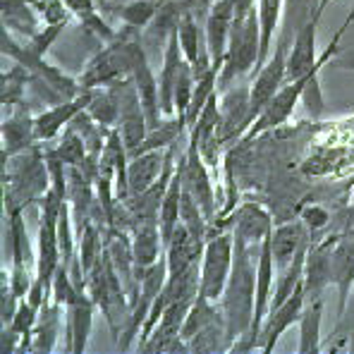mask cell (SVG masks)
Masks as SVG:
<instances>
[{
	"label": "cell",
	"instance_id": "17",
	"mask_svg": "<svg viewBox=\"0 0 354 354\" xmlns=\"http://www.w3.org/2000/svg\"><path fill=\"white\" fill-rule=\"evenodd\" d=\"M316 29H319V19L309 17L301 24V29L297 31L295 44L288 53V82L311 75L316 70V65H319V55H316Z\"/></svg>",
	"mask_w": 354,
	"mask_h": 354
},
{
	"label": "cell",
	"instance_id": "39",
	"mask_svg": "<svg viewBox=\"0 0 354 354\" xmlns=\"http://www.w3.org/2000/svg\"><path fill=\"white\" fill-rule=\"evenodd\" d=\"M354 22V5H352V10H350V15H347V19H345V22H342V27L340 29H337V34L335 36H333V39H337V41H340L342 39V36H345V31H347V27H350V24Z\"/></svg>",
	"mask_w": 354,
	"mask_h": 354
},
{
	"label": "cell",
	"instance_id": "9",
	"mask_svg": "<svg viewBox=\"0 0 354 354\" xmlns=\"http://www.w3.org/2000/svg\"><path fill=\"white\" fill-rule=\"evenodd\" d=\"M306 82H309V75L301 77V80L285 82V84L280 86V91L270 98V103L261 111V115L249 124V129L244 132L242 139H254V137H259V134L268 132V129L280 127V124L288 122L290 115L295 113V106L301 101V96H304Z\"/></svg>",
	"mask_w": 354,
	"mask_h": 354
},
{
	"label": "cell",
	"instance_id": "29",
	"mask_svg": "<svg viewBox=\"0 0 354 354\" xmlns=\"http://www.w3.org/2000/svg\"><path fill=\"white\" fill-rule=\"evenodd\" d=\"M321 324H324V299L309 301L299 319V354H316L321 350Z\"/></svg>",
	"mask_w": 354,
	"mask_h": 354
},
{
	"label": "cell",
	"instance_id": "16",
	"mask_svg": "<svg viewBox=\"0 0 354 354\" xmlns=\"http://www.w3.org/2000/svg\"><path fill=\"white\" fill-rule=\"evenodd\" d=\"M88 98H91V88H86L84 93H80L77 98H70V101L55 103L53 108L44 111L41 115L34 118V134L36 142H50L55 139L67 124L72 122L82 111H86Z\"/></svg>",
	"mask_w": 354,
	"mask_h": 354
},
{
	"label": "cell",
	"instance_id": "13",
	"mask_svg": "<svg viewBox=\"0 0 354 354\" xmlns=\"http://www.w3.org/2000/svg\"><path fill=\"white\" fill-rule=\"evenodd\" d=\"M337 237H326L319 244H309L304 259V292L306 301L321 299L324 290L333 285V247Z\"/></svg>",
	"mask_w": 354,
	"mask_h": 354
},
{
	"label": "cell",
	"instance_id": "30",
	"mask_svg": "<svg viewBox=\"0 0 354 354\" xmlns=\"http://www.w3.org/2000/svg\"><path fill=\"white\" fill-rule=\"evenodd\" d=\"M86 113L96 120L101 127L111 129V127H118L120 124V103H118V96L111 91V88H91V98H88V106H86Z\"/></svg>",
	"mask_w": 354,
	"mask_h": 354
},
{
	"label": "cell",
	"instance_id": "25",
	"mask_svg": "<svg viewBox=\"0 0 354 354\" xmlns=\"http://www.w3.org/2000/svg\"><path fill=\"white\" fill-rule=\"evenodd\" d=\"M60 304H55L53 299H46V304L39 311V321H36L34 330H31V352L48 354L53 352L55 340H58V328H60Z\"/></svg>",
	"mask_w": 354,
	"mask_h": 354
},
{
	"label": "cell",
	"instance_id": "33",
	"mask_svg": "<svg viewBox=\"0 0 354 354\" xmlns=\"http://www.w3.org/2000/svg\"><path fill=\"white\" fill-rule=\"evenodd\" d=\"M82 295H84V292L77 288L75 278L70 275V268L62 263L60 268L55 270L53 283H50V299H53L55 304H60V306H70V304H75Z\"/></svg>",
	"mask_w": 354,
	"mask_h": 354
},
{
	"label": "cell",
	"instance_id": "24",
	"mask_svg": "<svg viewBox=\"0 0 354 354\" xmlns=\"http://www.w3.org/2000/svg\"><path fill=\"white\" fill-rule=\"evenodd\" d=\"M36 144L34 134V118L22 106H15V113L3 122V153L15 156L31 149Z\"/></svg>",
	"mask_w": 354,
	"mask_h": 354
},
{
	"label": "cell",
	"instance_id": "19",
	"mask_svg": "<svg viewBox=\"0 0 354 354\" xmlns=\"http://www.w3.org/2000/svg\"><path fill=\"white\" fill-rule=\"evenodd\" d=\"M270 232H273V221L261 204L244 201L242 206L235 208V230H232L235 239H242L244 244L254 249L261 247L263 239L270 237Z\"/></svg>",
	"mask_w": 354,
	"mask_h": 354
},
{
	"label": "cell",
	"instance_id": "35",
	"mask_svg": "<svg viewBox=\"0 0 354 354\" xmlns=\"http://www.w3.org/2000/svg\"><path fill=\"white\" fill-rule=\"evenodd\" d=\"M299 218L304 221V225L309 227L311 232H319V230H324V227L328 225V221H330V213H328L326 208L319 206V204H309V206L301 208Z\"/></svg>",
	"mask_w": 354,
	"mask_h": 354
},
{
	"label": "cell",
	"instance_id": "38",
	"mask_svg": "<svg viewBox=\"0 0 354 354\" xmlns=\"http://www.w3.org/2000/svg\"><path fill=\"white\" fill-rule=\"evenodd\" d=\"M335 3V0H319V3H316V10H314V15H311V17H316L321 22V17H324V12L328 10V5H333Z\"/></svg>",
	"mask_w": 354,
	"mask_h": 354
},
{
	"label": "cell",
	"instance_id": "5",
	"mask_svg": "<svg viewBox=\"0 0 354 354\" xmlns=\"http://www.w3.org/2000/svg\"><path fill=\"white\" fill-rule=\"evenodd\" d=\"M232 261H235V237L221 235L208 237L201 257V295L211 301H221L225 285L232 273Z\"/></svg>",
	"mask_w": 354,
	"mask_h": 354
},
{
	"label": "cell",
	"instance_id": "7",
	"mask_svg": "<svg viewBox=\"0 0 354 354\" xmlns=\"http://www.w3.org/2000/svg\"><path fill=\"white\" fill-rule=\"evenodd\" d=\"M177 165H180L185 189L194 196L196 204L201 206V211L206 213L208 223H211L213 218H216V189H213L211 175H208V163L204 160V156H201L199 144L189 139L185 158Z\"/></svg>",
	"mask_w": 354,
	"mask_h": 354
},
{
	"label": "cell",
	"instance_id": "10",
	"mask_svg": "<svg viewBox=\"0 0 354 354\" xmlns=\"http://www.w3.org/2000/svg\"><path fill=\"white\" fill-rule=\"evenodd\" d=\"M252 118V98H249V86H232L225 88L221 96V118H218L216 137L221 144H227L232 139L244 137Z\"/></svg>",
	"mask_w": 354,
	"mask_h": 354
},
{
	"label": "cell",
	"instance_id": "31",
	"mask_svg": "<svg viewBox=\"0 0 354 354\" xmlns=\"http://www.w3.org/2000/svg\"><path fill=\"white\" fill-rule=\"evenodd\" d=\"M31 82V72L24 65H15L3 75V106H22L27 84Z\"/></svg>",
	"mask_w": 354,
	"mask_h": 354
},
{
	"label": "cell",
	"instance_id": "32",
	"mask_svg": "<svg viewBox=\"0 0 354 354\" xmlns=\"http://www.w3.org/2000/svg\"><path fill=\"white\" fill-rule=\"evenodd\" d=\"M160 0H132L120 8V19L132 29H147L158 15Z\"/></svg>",
	"mask_w": 354,
	"mask_h": 354
},
{
	"label": "cell",
	"instance_id": "11",
	"mask_svg": "<svg viewBox=\"0 0 354 354\" xmlns=\"http://www.w3.org/2000/svg\"><path fill=\"white\" fill-rule=\"evenodd\" d=\"M304 309H306V292H304V283H301L283 304H278L275 309L268 311V316H266V321H263V328H261V335H259V340H261L259 350L266 354L273 352L278 340L283 337V333L288 330V328H292L295 324H299Z\"/></svg>",
	"mask_w": 354,
	"mask_h": 354
},
{
	"label": "cell",
	"instance_id": "26",
	"mask_svg": "<svg viewBox=\"0 0 354 354\" xmlns=\"http://www.w3.org/2000/svg\"><path fill=\"white\" fill-rule=\"evenodd\" d=\"M182 189H185V182H182L180 165H175V173L170 177V185H168V189H165L163 204H160V213H158V225H160V235H163V244L170 242L175 227L180 225Z\"/></svg>",
	"mask_w": 354,
	"mask_h": 354
},
{
	"label": "cell",
	"instance_id": "22",
	"mask_svg": "<svg viewBox=\"0 0 354 354\" xmlns=\"http://www.w3.org/2000/svg\"><path fill=\"white\" fill-rule=\"evenodd\" d=\"M132 254L137 268L147 270L165 254L163 235H160L158 221H139L134 223L132 232Z\"/></svg>",
	"mask_w": 354,
	"mask_h": 354
},
{
	"label": "cell",
	"instance_id": "21",
	"mask_svg": "<svg viewBox=\"0 0 354 354\" xmlns=\"http://www.w3.org/2000/svg\"><path fill=\"white\" fill-rule=\"evenodd\" d=\"M165 158H168V149L147 151V153H139L129 158V168H127L129 196L142 194L153 182H158V177L163 175L165 168Z\"/></svg>",
	"mask_w": 354,
	"mask_h": 354
},
{
	"label": "cell",
	"instance_id": "3",
	"mask_svg": "<svg viewBox=\"0 0 354 354\" xmlns=\"http://www.w3.org/2000/svg\"><path fill=\"white\" fill-rule=\"evenodd\" d=\"M259 53H261V29H259V10L254 8L244 17H235L227 44L225 62L218 75V86L225 91L230 88L232 80L247 75L249 70H257Z\"/></svg>",
	"mask_w": 354,
	"mask_h": 354
},
{
	"label": "cell",
	"instance_id": "2",
	"mask_svg": "<svg viewBox=\"0 0 354 354\" xmlns=\"http://www.w3.org/2000/svg\"><path fill=\"white\" fill-rule=\"evenodd\" d=\"M3 187H5V211L24 208L34 199H41L50 189V175L46 156L36 147L22 153H3Z\"/></svg>",
	"mask_w": 354,
	"mask_h": 354
},
{
	"label": "cell",
	"instance_id": "4",
	"mask_svg": "<svg viewBox=\"0 0 354 354\" xmlns=\"http://www.w3.org/2000/svg\"><path fill=\"white\" fill-rule=\"evenodd\" d=\"M137 29L127 27L124 34H118L115 41L106 46L98 55H93L91 62L84 67L80 77V84L84 88H98L108 86L113 82L122 80V77L132 75V55L139 44Z\"/></svg>",
	"mask_w": 354,
	"mask_h": 354
},
{
	"label": "cell",
	"instance_id": "12",
	"mask_svg": "<svg viewBox=\"0 0 354 354\" xmlns=\"http://www.w3.org/2000/svg\"><path fill=\"white\" fill-rule=\"evenodd\" d=\"M232 22H235V0H218L211 5L204 31H206V46L213 60V70L221 75L223 62H225L227 44H230V31Z\"/></svg>",
	"mask_w": 354,
	"mask_h": 354
},
{
	"label": "cell",
	"instance_id": "18",
	"mask_svg": "<svg viewBox=\"0 0 354 354\" xmlns=\"http://www.w3.org/2000/svg\"><path fill=\"white\" fill-rule=\"evenodd\" d=\"M333 285L337 288V316H345L354 292V235L337 237L333 247Z\"/></svg>",
	"mask_w": 354,
	"mask_h": 354
},
{
	"label": "cell",
	"instance_id": "40",
	"mask_svg": "<svg viewBox=\"0 0 354 354\" xmlns=\"http://www.w3.org/2000/svg\"><path fill=\"white\" fill-rule=\"evenodd\" d=\"M352 309H354V295H352Z\"/></svg>",
	"mask_w": 354,
	"mask_h": 354
},
{
	"label": "cell",
	"instance_id": "23",
	"mask_svg": "<svg viewBox=\"0 0 354 354\" xmlns=\"http://www.w3.org/2000/svg\"><path fill=\"white\" fill-rule=\"evenodd\" d=\"M204 257V247L194 242V237L189 235L185 225H177L170 242L165 244V259H168V275H180L187 268H192L194 263H201Z\"/></svg>",
	"mask_w": 354,
	"mask_h": 354
},
{
	"label": "cell",
	"instance_id": "34",
	"mask_svg": "<svg viewBox=\"0 0 354 354\" xmlns=\"http://www.w3.org/2000/svg\"><path fill=\"white\" fill-rule=\"evenodd\" d=\"M31 5H34V10H39L46 24H67L72 15L65 0H34Z\"/></svg>",
	"mask_w": 354,
	"mask_h": 354
},
{
	"label": "cell",
	"instance_id": "15",
	"mask_svg": "<svg viewBox=\"0 0 354 354\" xmlns=\"http://www.w3.org/2000/svg\"><path fill=\"white\" fill-rule=\"evenodd\" d=\"M132 80L137 84V93L142 98V106H144V113H147V120H149V129L151 127H158L160 124V86H158V77L153 75V70L149 67V60H147V53L142 48V41L137 44L134 48V55H132Z\"/></svg>",
	"mask_w": 354,
	"mask_h": 354
},
{
	"label": "cell",
	"instance_id": "37",
	"mask_svg": "<svg viewBox=\"0 0 354 354\" xmlns=\"http://www.w3.org/2000/svg\"><path fill=\"white\" fill-rule=\"evenodd\" d=\"M257 8V0H235V17H244Z\"/></svg>",
	"mask_w": 354,
	"mask_h": 354
},
{
	"label": "cell",
	"instance_id": "14",
	"mask_svg": "<svg viewBox=\"0 0 354 354\" xmlns=\"http://www.w3.org/2000/svg\"><path fill=\"white\" fill-rule=\"evenodd\" d=\"M309 227L304 221H290L283 225L273 227L270 232V249H273V261H275V275L283 273L290 263L299 257L301 252L309 249Z\"/></svg>",
	"mask_w": 354,
	"mask_h": 354
},
{
	"label": "cell",
	"instance_id": "27",
	"mask_svg": "<svg viewBox=\"0 0 354 354\" xmlns=\"http://www.w3.org/2000/svg\"><path fill=\"white\" fill-rule=\"evenodd\" d=\"M187 129V120L180 115H170L168 120H160L158 127H151L149 134L144 137V142L139 144L134 151H129V158L139 153H147V151H156V149H170L177 144L180 134Z\"/></svg>",
	"mask_w": 354,
	"mask_h": 354
},
{
	"label": "cell",
	"instance_id": "20",
	"mask_svg": "<svg viewBox=\"0 0 354 354\" xmlns=\"http://www.w3.org/2000/svg\"><path fill=\"white\" fill-rule=\"evenodd\" d=\"M93 297L84 292L75 304L65 306V330H67V350L72 354H82L86 350L88 335L93 328V309H96Z\"/></svg>",
	"mask_w": 354,
	"mask_h": 354
},
{
	"label": "cell",
	"instance_id": "36",
	"mask_svg": "<svg viewBox=\"0 0 354 354\" xmlns=\"http://www.w3.org/2000/svg\"><path fill=\"white\" fill-rule=\"evenodd\" d=\"M177 3L182 5V10H185L187 15H194V17L199 19L201 24H204L206 17H208V12H211L213 0H177Z\"/></svg>",
	"mask_w": 354,
	"mask_h": 354
},
{
	"label": "cell",
	"instance_id": "28",
	"mask_svg": "<svg viewBox=\"0 0 354 354\" xmlns=\"http://www.w3.org/2000/svg\"><path fill=\"white\" fill-rule=\"evenodd\" d=\"M285 0H259V29H261V53H259L257 72L266 65V60L270 58V48H273L275 31L280 24V15H283Z\"/></svg>",
	"mask_w": 354,
	"mask_h": 354
},
{
	"label": "cell",
	"instance_id": "1",
	"mask_svg": "<svg viewBox=\"0 0 354 354\" xmlns=\"http://www.w3.org/2000/svg\"><path fill=\"white\" fill-rule=\"evenodd\" d=\"M254 306H257V259H254V249L249 244L235 239L232 273L225 285V292L221 297V311L225 319L230 350L252 330Z\"/></svg>",
	"mask_w": 354,
	"mask_h": 354
},
{
	"label": "cell",
	"instance_id": "6",
	"mask_svg": "<svg viewBox=\"0 0 354 354\" xmlns=\"http://www.w3.org/2000/svg\"><path fill=\"white\" fill-rule=\"evenodd\" d=\"M113 93L118 96V103H120V134H122V142L127 151H134L139 144L144 142V137L149 134V120H147V113H144V106H142V98L137 93V84H134L132 75L129 77H122V80L113 82L108 84Z\"/></svg>",
	"mask_w": 354,
	"mask_h": 354
},
{
	"label": "cell",
	"instance_id": "8",
	"mask_svg": "<svg viewBox=\"0 0 354 354\" xmlns=\"http://www.w3.org/2000/svg\"><path fill=\"white\" fill-rule=\"evenodd\" d=\"M288 44L285 39L278 41L275 53H270V58L266 60V65L257 72V80L249 86V98H252V118L257 120L261 115V111L270 103V98L280 91V86L288 82Z\"/></svg>",
	"mask_w": 354,
	"mask_h": 354
}]
</instances>
